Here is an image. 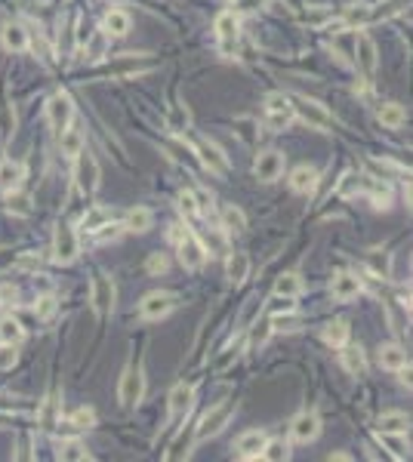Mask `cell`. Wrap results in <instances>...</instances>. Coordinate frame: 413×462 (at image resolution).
<instances>
[{"label": "cell", "instance_id": "6da1fadb", "mask_svg": "<svg viewBox=\"0 0 413 462\" xmlns=\"http://www.w3.org/2000/svg\"><path fill=\"white\" fill-rule=\"evenodd\" d=\"M293 105V118H299L302 123H309L311 130H330L333 127V118H330V111L321 105V102H315V99H306V96H296L290 99Z\"/></svg>", "mask_w": 413, "mask_h": 462}, {"label": "cell", "instance_id": "7a4b0ae2", "mask_svg": "<svg viewBox=\"0 0 413 462\" xmlns=\"http://www.w3.org/2000/svg\"><path fill=\"white\" fill-rule=\"evenodd\" d=\"M74 179H77V188H81L83 195H93V191L99 188V164L87 148H81L74 158Z\"/></svg>", "mask_w": 413, "mask_h": 462}, {"label": "cell", "instance_id": "3957f363", "mask_svg": "<svg viewBox=\"0 0 413 462\" xmlns=\"http://www.w3.org/2000/svg\"><path fill=\"white\" fill-rule=\"evenodd\" d=\"M231 416H235V400H225V404L213 407V410H210L204 419H201V426H198V431H194V438H198V441H207V438L219 435V431L229 426Z\"/></svg>", "mask_w": 413, "mask_h": 462}, {"label": "cell", "instance_id": "277c9868", "mask_svg": "<svg viewBox=\"0 0 413 462\" xmlns=\"http://www.w3.org/2000/svg\"><path fill=\"white\" fill-rule=\"evenodd\" d=\"M173 308H176V296H173V293H148L142 302H139V318L161 321V318H167Z\"/></svg>", "mask_w": 413, "mask_h": 462}, {"label": "cell", "instance_id": "5b68a950", "mask_svg": "<svg viewBox=\"0 0 413 462\" xmlns=\"http://www.w3.org/2000/svg\"><path fill=\"white\" fill-rule=\"evenodd\" d=\"M145 395V376H142V367H133L130 364L123 370V379H121V404L123 407H136Z\"/></svg>", "mask_w": 413, "mask_h": 462}, {"label": "cell", "instance_id": "8992f818", "mask_svg": "<svg viewBox=\"0 0 413 462\" xmlns=\"http://www.w3.org/2000/svg\"><path fill=\"white\" fill-rule=\"evenodd\" d=\"M46 118H50V127L62 133L65 127H72V118H74V102L68 92H56V96L50 99V105H46Z\"/></svg>", "mask_w": 413, "mask_h": 462}, {"label": "cell", "instance_id": "52a82bcc", "mask_svg": "<svg viewBox=\"0 0 413 462\" xmlns=\"http://www.w3.org/2000/svg\"><path fill=\"white\" fill-rule=\"evenodd\" d=\"M284 167H287V154L271 148V151H262L259 158H256L253 173H256V179H262V182H275V179H280Z\"/></svg>", "mask_w": 413, "mask_h": 462}, {"label": "cell", "instance_id": "ba28073f", "mask_svg": "<svg viewBox=\"0 0 413 462\" xmlns=\"http://www.w3.org/2000/svg\"><path fill=\"white\" fill-rule=\"evenodd\" d=\"M77 234L72 225H59L56 228V241H53V259L59 262V265H72L77 259Z\"/></svg>", "mask_w": 413, "mask_h": 462}, {"label": "cell", "instance_id": "9c48e42d", "mask_svg": "<svg viewBox=\"0 0 413 462\" xmlns=\"http://www.w3.org/2000/svg\"><path fill=\"white\" fill-rule=\"evenodd\" d=\"M318 435H321V419H318L315 410H306V413H299V416L293 419L290 438H293L296 444H311Z\"/></svg>", "mask_w": 413, "mask_h": 462}, {"label": "cell", "instance_id": "30bf717a", "mask_svg": "<svg viewBox=\"0 0 413 462\" xmlns=\"http://www.w3.org/2000/svg\"><path fill=\"white\" fill-rule=\"evenodd\" d=\"M179 262H182L189 272H194V268H201L207 262V250H204V244L198 241L194 234H182L179 237Z\"/></svg>", "mask_w": 413, "mask_h": 462}, {"label": "cell", "instance_id": "8fae6325", "mask_svg": "<svg viewBox=\"0 0 413 462\" xmlns=\"http://www.w3.org/2000/svg\"><path fill=\"white\" fill-rule=\"evenodd\" d=\"M93 308H96L99 318H105V314L114 308V284H111V277H105V274L93 277Z\"/></svg>", "mask_w": 413, "mask_h": 462}, {"label": "cell", "instance_id": "7c38bea8", "mask_svg": "<svg viewBox=\"0 0 413 462\" xmlns=\"http://www.w3.org/2000/svg\"><path fill=\"white\" fill-rule=\"evenodd\" d=\"M361 293V277L352 274V272H339L330 284V296L337 302H352V299Z\"/></svg>", "mask_w": 413, "mask_h": 462}, {"label": "cell", "instance_id": "4fadbf2b", "mask_svg": "<svg viewBox=\"0 0 413 462\" xmlns=\"http://www.w3.org/2000/svg\"><path fill=\"white\" fill-rule=\"evenodd\" d=\"M355 56L364 77H373V71H377V43L367 34H355Z\"/></svg>", "mask_w": 413, "mask_h": 462}, {"label": "cell", "instance_id": "5bb4252c", "mask_svg": "<svg viewBox=\"0 0 413 462\" xmlns=\"http://www.w3.org/2000/svg\"><path fill=\"white\" fill-rule=\"evenodd\" d=\"M198 154H201V164H204L210 173H216V176H225V173H229V160H225V154L216 148L213 142L201 139V142H198Z\"/></svg>", "mask_w": 413, "mask_h": 462}, {"label": "cell", "instance_id": "9a60e30c", "mask_svg": "<svg viewBox=\"0 0 413 462\" xmlns=\"http://www.w3.org/2000/svg\"><path fill=\"white\" fill-rule=\"evenodd\" d=\"M266 441H269L266 431H262V428H250V431H244V435L238 438L235 450H238V456H241V459H256Z\"/></svg>", "mask_w": 413, "mask_h": 462}, {"label": "cell", "instance_id": "2e32d148", "mask_svg": "<svg viewBox=\"0 0 413 462\" xmlns=\"http://www.w3.org/2000/svg\"><path fill=\"white\" fill-rule=\"evenodd\" d=\"M22 179H25V167L19 164V160H0V188L6 191V195H13V191L22 188Z\"/></svg>", "mask_w": 413, "mask_h": 462}, {"label": "cell", "instance_id": "e0dca14e", "mask_svg": "<svg viewBox=\"0 0 413 462\" xmlns=\"http://www.w3.org/2000/svg\"><path fill=\"white\" fill-rule=\"evenodd\" d=\"M130 28H133V19H130L127 10H108L105 13L102 31L108 37H123V34H130Z\"/></svg>", "mask_w": 413, "mask_h": 462}, {"label": "cell", "instance_id": "ac0fdd59", "mask_svg": "<svg viewBox=\"0 0 413 462\" xmlns=\"http://www.w3.org/2000/svg\"><path fill=\"white\" fill-rule=\"evenodd\" d=\"M315 185H318V169L315 167L302 164V167H296L290 173V188L296 191V195H311Z\"/></svg>", "mask_w": 413, "mask_h": 462}, {"label": "cell", "instance_id": "d6986e66", "mask_svg": "<svg viewBox=\"0 0 413 462\" xmlns=\"http://www.w3.org/2000/svg\"><path fill=\"white\" fill-rule=\"evenodd\" d=\"M194 404V388L185 382H179L173 391H170V416H185Z\"/></svg>", "mask_w": 413, "mask_h": 462}, {"label": "cell", "instance_id": "ffe728a7", "mask_svg": "<svg viewBox=\"0 0 413 462\" xmlns=\"http://www.w3.org/2000/svg\"><path fill=\"white\" fill-rule=\"evenodd\" d=\"M247 272H250V259H247V253H231V256L225 259V274H229L231 284H244Z\"/></svg>", "mask_w": 413, "mask_h": 462}, {"label": "cell", "instance_id": "44dd1931", "mask_svg": "<svg viewBox=\"0 0 413 462\" xmlns=\"http://www.w3.org/2000/svg\"><path fill=\"white\" fill-rule=\"evenodd\" d=\"M377 118L383 127L398 130V127H404V120H407V111H404V105H398V102H386V105H379Z\"/></svg>", "mask_w": 413, "mask_h": 462}, {"label": "cell", "instance_id": "7402d4cb", "mask_svg": "<svg viewBox=\"0 0 413 462\" xmlns=\"http://www.w3.org/2000/svg\"><path fill=\"white\" fill-rule=\"evenodd\" d=\"M302 287H306V284H302V274L299 272H284L275 281V296L293 299V296H299V293H302Z\"/></svg>", "mask_w": 413, "mask_h": 462}, {"label": "cell", "instance_id": "603a6c76", "mask_svg": "<svg viewBox=\"0 0 413 462\" xmlns=\"http://www.w3.org/2000/svg\"><path fill=\"white\" fill-rule=\"evenodd\" d=\"M379 364H383L386 370H398L407 364V351L401 349V345H395V342H388V345H379Z\"/></svg>", "mask_w": 413, "mask_h": 462}, {"label": "cell", "instance_id": "cb8c5ba5", "mask_svg": "<svg viewBox=\"0 0 413 462\" xmlns=\"http://www.w3.org/2000/svg\"><path fill=\"white\" fill-rule=\"evenodd\" d=\"M377 428L383 431V435H404V431L410 428V419H407V413H383Z\"/></svg>", "mask_w": 413, "mask_h": 462}, {"label": "cell", "instance_id": "d4e9b609", "mask_svg": "<svg viewBox=\"0 0 413 462\" xmlns=\"http://www.w3.org/2000/svg\"><path fill=\"white\" fill-rule=\"evenodd\" d=\"M4 46L10 52H25L28 50V31L22 25H6L4 28Z\"/></svg>", "mask_w": 413, "mask_h": 462}, {"label": "cell", "instance_id": "484cf974", "mask_svg": "<svg viewBox=\"0 0 413 462\" xmlns=\"http://www.w3.org/2000/svg\"><path fill=\"white\" fill-rule=\"evenodd\" d=\"M59 142H62V154H65V158H77V151L83 148V133L74 127H65L59 133Z\"/></svg>", "mask_w": 413, "mask_h": 462}, {"label": "cell", "instance_id": "4316f807", "mask_svg": "<svg viewBox=\"0 0 413 462\" xmlns=\"http://www.w3.org/2000/svg\"><path fill=\"white\" fill-rule=\"evenodd\" d=\"M324 342L333 345V349H342V345L348 342V321H333L324 327Z\"/></svg>", "mask_w": 413, "mask_h": 462}, {"label": "cell", "instance_id": "83f0119b", "mask_svg": "<svg viewBox=\"0 0 413 462\" xmlns=\"http://www.w3.org/2000/svg\"><path fill=\"white\" fill-rule=\"evenodd\" d=\"M216 34H219V41H238V15L231 10L216 15Z\"/></svg>", "mask_w": 413, "mask_h": 462}, {"label": "cell", "instance_id": "f1b7e54d", "mask_svg": "<svg viewBox=\"0 0 413 462\" xmlns=\"http://www.w3.org/2000/svg\"><path fill=\"white\" fill-rule=\"evenodd\" d=\"M259 456H262V459H269V462H284L287 456H290V444H287L284 438H271V441L262 444Z\"/></svg>", "mask_w": 413, "mask_h": 462}, {"label": "cell", "instance_id": "f546056e", "mask_svg": "<svg viewBox=\"0 0 413 462\" xmlns=\"http://www.w3.org/2000/svg\"><path fill=\"white\" fill-rule=\"evenodd\" d=\"M123 228L127 231H148L151 228V210H145V206H133V210L127 213V219H123Z\"/></svg>", "mask_w": 413, "mask_h": 462}, {"label": "cell", "instance_id": "4dcf8cb0", "mask_svg": "<svg viewBox=\"0 0 413 462\" xmlns=\"http://www.w3.org/2000/svg\"><path fill=\"white\" fill-rule=\"evenodd\" d=\"M342 349H346V345H342ZM342 367H346L352 376H364V373H367V360H364V351H361V349H346V351H342Z\"/></svg>", "mask_w": 413, "mask_h": 462}, {"label": "cell", "instance_id": "1f68e13d", "mask_svg": "<svg viewBox=\"0 0 413 462\" xmlns=\"http://www.w3.org/2000/svg\"><path fill=\"white\" fill-rule=\"evenodd\" d=\"M25 330L15 318H0V342H10V345H19Z\"/></svg>", "mask_w": 413, "mask_h": 462}, {"label": "cell", "instance_id": "d6a6232c", "mask_svg": "<svg viewBox=\"0 0 413 462\" xmlns=\"http://www.w3.org/2000/svg\"><path fill=\"white\" fill-rule=\"evenodd\" d=\"M83 46H87V59H90V62H99V59L105 56L108 34H105V31H96V34L87 37V43H83Z\"/></svg>", "mask_w": 413, "mask_h": 462}, {"label": "cell", "instance_id": "836d02e7", "mask_svg": "<svg viewBox=\"0 0 413 462\" xmlns=\"http://www.w3.org/2000/svg\"><path fill=\"white\" fill-rule=\"evenodd\" d=\"M370 200L377 210H388L392 206V188H388L386 182H373L370 185Z\"/></svg>", "mask_w": 413, "mask_h": 462}, {"label": "cell", "instance_id": "e575fe53", "mask_svg": "<svg viewBox=\"0 0 413 462\" xmlns=\"http://www.w3.org/2000/svg\"><path fill=\"white\" fill-rule=\"evenodd\" d=\"M222 228L225 231H244L247 228V219L238 206H222Z\"/></svg>", "mask_w": 413, "mask_h": 462}, {"label": "cell", "instance_id": "d590c367", "mask_svg": "<svg viewBox=\"0 0 413 462\" xmlns=\"http://www.w3.org/2000/svg\"><path fill=\"white\" fill-rule=\"evenodd\" d=\"M105 222H111V213L102 210V206H93V210L83 216V222H81V228L83 231H96V228H102Z\"/></svg>", "mask_w": 413, "mask_h": 462}, {"label": "cell", "instance_id": "8d00e7d4", "mask_svg": "<svg viewBox=\"0 0 413 462\" xmlns=\"http://www.w3.org/2000/svg\"><path fill=\"white\" fill-rule=\"evenodd\" d=\"M15 133V114H13V105L0 99V136L10 139Z\"/></svg>", "mask_w": 413, "mask_h": 462}, {"label": "cell", "instance_id": "74e56055", "mask_svg": "<svg viewBox=\"0 0 413 462\" xmlns=\"http://www.w3.org/2000/svg\"><path fill=\"white\" fill-rule=\"evenodd\" d=\"M293 123V108H287V111H266V127L269 130H287Z\"/></svg>", "mask_w": 413, "mask_h": 462}, {"label": "cell", "instance_id": "f35d334b", "mask_svg": "<svg viewBox=\"0 0 413 462\" xmlns=\"http://www.w3.org/2000/svg\"><path fill=\"white\" fill-rule=\"evenodd\" d=\"M404 6H407V0H386L379 10H370V19L379 22V19H392V15H398Z\"/></svg>", "mask_w": 413, "mask_h": 462}, {"label": "cell", "instance_id": "ab89813d", "mask_svg": "<svg viewBox=\"0 0 413 462\" xmlns=\"http://www.w3.org/2000/svg\"><path fill=\"white\" fill-rule=\"evenodd\" d=\"M56 308H59L56 296H41V299H37V305H34V318L37 321H50L53 314H56Z\"/></svg>", "mask_w": 413, "mask_h": 462}, {"label": "cell", "instance_id": "60d3db41", "mask_svg": "<svg viewBox=\"0 0 413 462\" xmlns=\"http://www.w3.org/2000/svg\"><path fill=\"white\" fill-rule=\"evenodd\" d=\"M59 459H90V453L81 441H65L59 447Z\"/></svg>", "mask_w": 413, "mask_h": 462}, {"label": "cell", "instance_id": "b9f144b4", "mask_svg": "<svg viewBox=\"0 0 413 462\" xmlns=\"http://www.w3.org/2000/svg\"><path fill=\"white\" fill-rule=\"evenodd\" d=\"M72 426L74 428H93L96 426V410L93 407H81V410L72 413Z\"/></svg>", "mask_w": 413, "mask_h": 462}, {"label": "cell", "instance_id": "7bdbcfd3", "mask_svg": "<svg viewBox=\"0 0 413 462\" xmlns=\"http://www.w3.org/2000/svg\"><path fill=\"white\" fill-rule=\"evenodd\" d=\"M123 231H127V228H123L121 222H105V225H102V228H96L93 234H96V241H102V244H105V241H118Z\"/></svg>", "mask_w": 413, "mask_h": 462}, {"label": "cell", "instance_id": "ee69618b", "mask_svg": "<svg viewBox=\"0 0 413 462\" xmlns=\"http://www.w3.org/2000/svg\"><path fill=\"white\" fill-rule=\"evenodd\" d=\"M15 360H19V351H15V345H10V342L0 345V370H13Z\"/></svg>", "mask_w": 413, "mask_h": 462}, {"label": "cell", "instance_id": "f6af8a7d", "mask_svg": "<svg viewBox=\"0 0 413 462\" xmlns=\"http://www.w3.org/2000/svg\"><path fill=\"white\" fill-rule=\"evenodd\" d=\"M290 105V96H284V92H271V96H266V111H287Z\"/></svg>", "mask_w": 413, "mask_h": 462}, {"label": "cell", "instance_id": "bcb514c9", "mask_svg": "<svg viewBox=\"0 0 413 462\" xmlns=\"http://www.w3.org/2000/svg\"><path fill=\"white\" fill-rule=\"evenodd\" d=\"M179 210H182L185 216H191V219H194V216L201 213V210H198V197H194L191 191H182V195H179Z\"/></svg>", "mask_w": 413, "mask_h": 462}, {"label": "cell", "instance_id": "7dc6e473", "mask_svg": "<svg viewBox=\"0 0 413 462\" xmlns=\"http://www.w3.org/2000/svg\"><path fill=\"white\" fill-rule=\"evenodd\" d=\"M364 22H370L367 6H352V10L346 13V25H364Z\"/></svg>", "mask_w": 413, "mask_h": 462}, {"label": "cell", "instance_id": "c3c4849f", "mask_svg": "<svg viewBox=\"0 0 413 462\" xmlns=\"http://www.w3.org/2000/svg\"><path fill=\"white\" fill-rule=\"evenodd\" d=\"M145 268H148V274H163L167 272V256H163V253H151L145 262Z\"/></svg>", "mask_w": 413, "mask_h": 462}, {"label": "cell", "instance_id": "681fc988", "mask_svg": "<svg viewBox=\"0 0 413 462\" xmlns=\"http://www.w3.org/2000/svg\"><path fill=\"white\" fill-rule=\"evenodd\" d=\"M271 318L269 321H262V323H256V330H253V345H266L269 342V336H271Z\"/></svg>", "mask_w": 413, "mask_h": 462}]
</instances>
